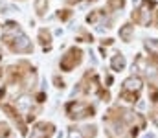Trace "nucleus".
I'll use <instances>...</instances> for the list:
<instances>
[{
	"instance_id": "obj_1",
	"label": "nucleus",
	"mask_w": 158,
	"mask_h": 138,
	"mask_svg": "<svg viewBox=\"0 0 158 138\" xmlns=\"http://www.w3.org/2000/svg\"><path fill=\"white\" fill-rule=\"evenodd\" d=\"M50 133H52V127H50V125H44V123H40V125H37V127L33 129L31 138H46Z\"/></svg>"
},
{
	"instance_id": "obj_2",
	"label": "nucleus",
	"mask_w": 158,
	"mask_h": 138,
	"mask_svg": "<svg viewBox=\"0 0 158 138\" xmlns=\"http://www.w3.org/2000/svg\"><path fill=\"white\" fill-rule=\"evenodd\" d=\"M123 65H125V61H123V57H116V59H114V66H116V68H121V66H123Z\"/></svg>"
},
{
	"instance_id": "obj_3",
	"label": "nucleus",
	"mask_w": 158,
	"mask_h": 138,
	"mask_svg": "<svg viewBox=\"0 0 158 138\" xmlns=\"http://www.w3.org/2000/svg\"><path fill=\"white\" fill-rule=\"evenodd\" d=\"M70 138H81V133L76 131V129H72V131H70Z\"/></svg>"
}]
</instances>
